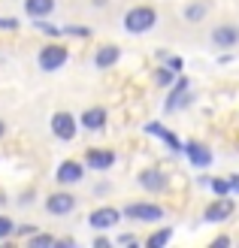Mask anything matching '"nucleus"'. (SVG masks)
Here are the masks:
<instances>
[{"label": "nucleus", "mask_w": 239, "mask_h": 248, "mask_svg": "<svg viewBox=\"0 0 239 248\" xmlns=\"http://www.w3.org/2000/svg\"><path fill=\"white\" fill-rule=\"evenodd\" d=\"M155 21H158L155 6H133V9H127V16H124V31L127 33H145V31L155 28Z\"/></svg>", "instance_id": "obj_1"}, {"label": "nucleus", "mask_w": 239, "mask_h": 248, "mask_svg": "<svg viewBox=\"0 0 239 248\" xmlns=\"http://www.w3.org/2000/svg\"><path fill=\"white\" fill-rule=\"evenodd\" d=\"M121 215H127V218H133V221H145V224H155V221L163 218V209L155 206V203H130Z\"/></svg>", "instance_id": "obj_2"}, {"label": "nucleus", "mask_w": 239, "mask_h": 248, "mask_svg": "<svg viewBox=\"0 0 239 248\" xmlns=\"http://www.w3.org/2000/svg\"><path fill=\"white\" fill-rule=\"evenodd\" d=\"M52 133L58 136V140L70 142L73 136L79 133V121L73 118L70 112H55V115H52Z\"/></svg>", "instance_id": "obj_3"}, {"label": "nucleus", "mask_w": 239, "mask_h": 248, "mask_svg": "<svg viewBox=\"0 0 239 248\" xmlns=\"http://www.w3.org/2000/svg\"><path fill=\"white\" fill-rule=\"evenodd\" d=\"M67 58H70V52L64 46H46L43 52H40V70H46V73H52V70H61L67 64Z\"/></svg>", "instance_id": "obj_4"}, {"label": "nucleus", "mask_w": 239, "mask_h": 248, "mask_svg": "<svg viewBox=\"0 0 239 248\" xmlns=\"http://www.w3.org/2000/svg\"><path fill=\"white\" fill-rule=\"evenodd\" d=\"M118 221H121V212L115 206H100V209H94V212L88 215V224L94 230H109V227H115Z\"/></svg>", "instance_id": "obj_5"}, {"label": "nucleus", "mask_w": 239, "mask_h": 248, "mask_svg": "<svg viewBox=\"0 0 239 248\" xmlns=\"http://www.w3.org/2000/svg\"><path fill=\"white\" fill-rule=\"evenodd\" d=\"M233 215V200H227V197H221V200L209 203L206 212H203V221L206 224H218V221H227Z\"/></svg>", "instance_id": "obj_6"}, {"label": "nucleus", "mask_w": 239, "mask_h": 248, "mask_svg": "<svg viewBox=\"0 0 239 248\" xmlns=\"http://www.w3.org/2000/svg\"><path fill=\"white\" fill-rule=\"evenodd\" d=\"M46 209L52 215H70L73 209H76V197L67 194V191H58L52 197H46Z\"/></svg>", "instance_id": "obj_7"}, {"label": "nucleus", "mask_w": 239, "mask_h": 248, "mask_svg": "<svg viewBox=\"0 0 239 248\" xmlns=\"http://www.w3.org/2000/svg\"><path fill=\"white\" fill-rule=\"evenodd\" d=\"M85 164L91 170H109L112 164H115V152H109V148H88Z\"/></svg>", "instance_id": "obj_8"}, {"label": "nucleus", "mask_w": 239, "mask_h": 248, "mask_svg": "<svg viewBox=\"0 0 239 248\" xmlns=\"http://www.w3.org/2000/svg\"><path fill=\"white\" fill-rule=\"evenodd\" d=\"M212 43L218 48H233L239 43V28L236 24H218V28L212 31Z\"/></svg>", "instance_id": "obj_9"}, {"label": "nucleus", "mask_w": 239, "mask_h": 248, "mask_svg": "<svg viewBox=\"0 0 239 248\" xmlns=\"http://www.w3.org/2000/svg\"><path fill=\"white\" fill-rule=\"evenodd\" d=\"M188 103V79H175L173 82V91H170V97H167V103H163V109L167 112H175V109H182Z\"/></svg>", "instance_id": "obj_10"}, {"label": "nucleus", "mask_w": 239, "mask_h": 248, "mask_svg": "<svg viewBox=\"0 0 239 248\" xmlns=\"http://www.w3.org/2000/svg\"><path fill=\"white\" fill-rule=\"evenodd\" d=\"M182 152L188 155V160H191L194 167H209V164H212V152H209L203 142H188Z\"/></svg>", "instance_id": "obj_11"}, {"label": "nucleus", "mask_w": 239, "mask_h": 248, "mask_svg": "<svg viewBox=\"0 0 239 248\" xmlns=\"http://www.w3.org/2000/svg\"><path fill=\"white\" fill-rule=\"evenodd\" d=\"M82 164H76V160H64V164L58 167V182L61 185H76V182H82Z\"/></svg>", "instance_id": "obj_12"}, {"label": "nucleus", "mask_w": 239, "mask_h": 248, "mask_svg": "<svg viewBox=\"0 0 239 248\" xmlns=\"http://www.w3.org/2000/svg\"><path fill=\"white\" fill-rule=\"evenodd\" d=\"M79 124H82L85 130H103L106 127V109H100V106L85 109L82 118H79Z\"/></svg>", "instance_id": "obj_13"}, {"label": "nucleus", "mask_w": 239, "mask_h": 248, "mask_svg": "<svg viewBox=\"0 0 239 248\" xmlns=\"http://www.w3.org/2000/svg\"><path fill=\"white\" fill-rule=\"evenodd\" d=\"M140 185H143V188L145 191H163V188H167V176H163V172L160 170H143L140 172Z\"/></svg>", "instance_id": "obj_14"}, {"label": "nucleus", "mask_w": 239, "mask_h": 248, "mask_svg": "<svg viewBox=\"0 0 239 248\" xmlns=\"http://www.w3.org/2000/svg\"><path fill=\"white\" fill-rule=\"evenodd\" d=\"M118 58H121V48H118V46H100L97 55H94V64L106 70V67H112V64H118Z\"/></svg>", "instance_id": "obj_15"}, {"label": "nucleus", "mask_w": 239, "mask_h": 248, "mask_svg": "<svg viewBox=\"0 0 239 248\" xmlns=\"http://www.w3.org/2000/svg\"><path fill=\"white\" fill-rule=\"evenodd\" d=\"M52 9H55V0H24V12L31 18H46L52 16Z\"/></svg>", "instance_id": "obj_16"}, {"label": "nucleus", "mask_w": 239, "mask_h": 248, "mask_svg": "<svg viewBox=\"0 0 239 248\" xmlns=\"http://www.w3.org/2000/svg\"><path fill=\"white\" fill-rule=\"evenodd\" d=\"M145 130H148V133H155V136H160V140H163V142H167V145L173 148V152H182V142H179V140H175V136H173V133H170L167 127H163V124H158V121H152V124H145Z\"/></svg>", "instance_id": "obj_17"}, {"label": "nucleus", "mask_w": 239, "mask_h": 248, "mask_svg": "<svg viewBox=\"0 0 239 248\" xmlns=\"http://www.w3.org/2000/svg\"><path fill=\"white\" fill-rule=\"evenodd\" d=\"M206 12H209V3H206V0H194V3H188V6H185L182 16H185L188 21H203V18H206Z\"/></svg>", "instance_id": "obj_18"}, {"label": "nucleus", "mask_w": 239, "mask_h": 248, "mask_svg": "<svg viewBox=\"0 0 239 248\" xmlns=\"http://www.w3.org/2000/svg\"><path fill=\"white\" fill-rule=\"evenodd\" d=\"M170 239H173V230H170V227H160V230H155L152 236L145 239V245H148V248H160V245H167Z\"/></svg>", "instance_id": "obj_19"}, {"label": "nucleus", "mask_w": 239, "mask_h": 248, "mask_svg": "<svg viewBox=\"0 0 239 248\" xmlns=\"http://www.w3.org/2000/svg\"><path fill=\"white\" fill-rule=\"evenodd\" d=\"M175 82V73L167 67V70H158L155 73V85H160V88H170V85Z\"/></svg>", "instance_id": "obj_20"}, {"label": "nucleus", "mask_w": 239, "mask_h": 248, "mask_svg": "<svg viewBox=\"0 0 239 248\" xmlns=\"http://www.w3.org/2000/svg\"><path fill=\"white\" fill-rule=\"evenodd\" d=\"M209 185H212V191H215L218 197H227V194L233 191V188H230V179H212Z\"/></svg>", "instance_id": "obj_21"}, {"label": "nucleus", "mask_w": 239, "mask_h": 248, "mask_svg": "<svg viewBox=\"0 0 239 248\" xmlns=\"http://www.w3.org/2000/svg\"><path fill=\"white\" fill-rule=\"evenodd\" d=\"M48 245H55V236H48V233H36L31 239V248H48Z\"/></svg>", "instance_id": "obj_22"}, {"label": "nucleus", "mask_w": 239, "mask_h": 248, "mask_svg": "<svg viewBox=\"0 0 239 248\" xmlns=\"http://www.w3.org/2000/svg\"><path fill=\"white\" fill-rule=\"evenodd\" d=\"M33 21H36V31L46 33V36H58V33H61V28H55V24H48V21H43V18H33Z\"/></svg>", "instance_id": "obj_23"}, {"label": "nucleus", "mask_w": 239, "mask_h": 248, "mask_svg": "<svg viewBox=\"0 0 239 248\" xmlns=\"http://www.w3.org/2000/svg\"><path fill=\"white\" fill-rule=\"evenodd\" d=\"M16 233V224H12V218H6V215H0V239H6V236H12Z\"/></svg>", "instance_id": "obj_24"}, {"label": "nucleus", "mask_w": 239, "mask_h": 248, "mask_svg": "<svg viewBox=\"0 0 239 248\" xmlns=\"http://www.w3.org/2000/svg\"><path fill=\"white\" fill-rule=\"evenodd\" d=\"M61 33H73V36H88L91 31L82 28V24H70V28H61Z\"/></svg>", "instance_id": "obj_25"}, {"label": "nucleus", "mask_w": 239, "mask_h": 248, "mask_svg": "<svg viewBox=\"0 0 239 248\" xmlns=\"http://www.w3.org/2000/svg\"><path fill=\"white\" fill-rule=\"evenodd\" d=\"M0 28H3V31H16L18 21H16V18H0Z\"/></svg>", "instance_id": "obj_26"}, {"label": "nucleus", "mask_w": 239, "mask_h": 248, "mask_svg": "<svg viewBox=\"0 0 239 248\" xmlns=\"http://www.w3.org/2000/svg\"><path fill=\"white\" fill-rule=\"evenodd\" d=\"M163 61L170 64V70H173V73H179V70H182V58H163Z\"/></svg>", "instance_id": "obj_27"}, {"label": "nucleus", "mask_w": 239, "mask_h": 248, "mask_svg": "<svg viewBox=\"0 0 239 248\" xmlns=\"http://www.w3.org/2000/svg\"><path fill=\"white\" fill-rule=\"evenodd\" d=\"M212 245H218V248H224V245H230V236H218V239L212 242Z\"/></svg>", "instance_id": "obj_28"}, {"label": "nucleus", "mask_w": 239, "mask_h": 248, "mask_svg": "<svg viewBox=\"0 0 239 248\" xmlns=\"http://www.w3.org/2000/svg\"><path fill=\"white\" fill-rule=\"evenodd\" d=\"M3 133H6V124H3V121H0V136H3Z\"/></svg>", "instance_id": "obj_29"}]
</instances>
